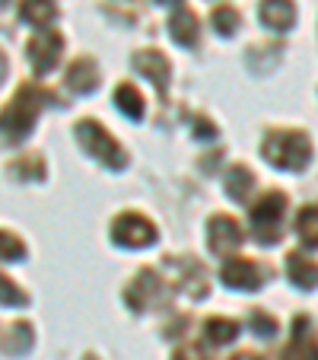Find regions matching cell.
<instances>
[{"mask_svg":"<svg viewBox=\"0 0 318 360\" xmlns=\"http://www.w3.org/2000/svg\"><path fill=\"white\" fill-rule=\"evenodd\" d=\"M39 93L35 89H20V96H16L13 102H10L7 109H4V115H0V134L13 137V141H20V137L29 134V128H32L35 115H39Z\"/></svg>","mask_w":318,"mask_h":360,"instance_id":"6da1fadb","label":"cell"},{"mask_svg":"<svg viewBox=\"0 0 318 360\" xmlns=\"http://www.w3.org/2000/svg\"><path fill=\"white\" fill-rule=\"evenodd\" d=\"M264 157L271 160V163L284 166V169H303L309 163V141L303 134H274L271 141H264Z\"/></svg>","mask_w":318,"mask_h":360,"instance_id":"7a4b0ae2","label":"cell"},{"mask_svg":"<svg viewBox=\"0 0 318 360\" xmlns=\"http://www.w3.org/2000/svg\"><path fill=\"white\" fill-rule=\"evenodd\" d=\"M77 134H80V141H83V147L93 153V157H99V160H105L109 166H118L121 169L124 166V157H121V147H118L115 141H112L105 131L99 128L95 122H83L80 128H77Z\"/></svg>","mask_w":318,"mask_h":360,"instance_id":"3957f363","label":"cell"},{"mask_svg":"<svg viewBox=\"0 0 318 360\" xmlns=\"http://www.w3.org/2000/svg\"><path fill=\"white\" fill-rule=\"evenodd\" d=\"M112 236H115V243H121V245H150L156 239V233L143 217L128 214V217H121L115 224V233H112Z\"/></svg>","mask_w":318,"mask_h":360,"instance_id":"277c9868","label":"cell"},{"mask_svg":"<svg viewBox=\"0 0 318 360\" xmlns=\"http://www.w3.org/2000/svg\"><path fill=\"white\" fill-rule=\"evenodd\" d=\"M58 48H61V39L58 35H48L45 41H32V64L45 74V70H51L55 68V61H58Z\"/></svg>","mask_w":318,"mask_h":360,"instance_id":"5b68a950","label":"cell"},{"mask_svg":"<svg viewBox=\"0 0 318 360\" xmlns=\"http://www.w3.org/2000/svg\"><path fill=\"white\" fill-rule=\"evenodd\" d=\"M210 243L217 252H226V249H236L239 243V230L230 217H217L213 220V233H210Z\"/></svg>","mask_w":318,"mask_h":360,"instance_id":"8992f818","label":"cell"},{"mask_svg":"<svg viewBox=\"0 0 318 360\" xmlns=\"http://www.w3.org/2000/svg\"><path fill=\"white\" fill-rule=\"evenodd\" d=\"M223 281L232 287H258V268L251 262H232L223 271Z\"/></svg>","mask_w":318,"mask_h":360,"instance_id":"52a82bcc","label":"cell"},{"mask_svg":"<svg viewBox=\"0 0 318 360\" xmlns=\"http://www.w3.org/2000/svg\"><path fill=\"white\" fill-rule=\"evenodd\" d=\"M20 16L35 22V26H45V22H51V16H55V4H51V0H22Z\"/></svg>","mask_w":318,"mask_h":360,"instance_id":"ba28073f","label":"cell"},{"mask_svg":"<svg viewBox=\"0 0 318 360\" xmlns=\"http://www.w3.org/2000/svg\"><path fill=\"white\" fill-rule=\"evenodd\" d=\"M261 13L274 29H286L290 26V20H293V7L286 4V0H267Z\"/></svg>","mask_w":318,"mask_h":360,"instance_id":"9c48e42d","label":"cell"},{"mask_svg":"<svg viewBox=\"0 0 318 360\" xmlns=\"http://www.w3.org/2000/svg\"><path fill=\"white\" fill-rule=\"evenodd\" d=\"M290 274L299 287H312L318 281V265L305 262L303 255H290Z\"/></svg>","mask_w":318,"mask_h":360,"instance_id":"30bf717a","label":"cell"},{"mask_svg":"<svg viewBox=\"0 0 318 360\" xmlns=\"http://www.w3.org/2000/svg\"><path fill=\"white\" fill-rule=\"evenodd\" d=\"M67 83H70L74 89H80V93L93 89V86H95V70H93V64H89V61H77L74 68H70Z\"/></svg>","mask_w":318,"mask_h":360,"instance_id":"8fae6325","label":"cell"},{"mask_svg":"<svg viewBox=\"0 0 318 360\" xmlns=\"http://www.w3.org/2000/svg\"><path fill=\"white\" fill-rule=\"evenodd\" d=\"M299 236H303L305 245H318V207H305L296 220Z\"/></svg>","mask_w":318,"mask_h":360,"instance_id":"7c38bea8","label":"cell"},{"mask_svg":"<svg viewBox=\"0 0 318 360\" xmlns=\"http://www.w3.org/2000/svg\"><path fill=\"white\" fill-rule=\"evenodd\" d=\"M239 332L236 322H226V319H210L207 322V338L213 341V345H226V341H232Z\"/></svg>","mask_w":318,"mask_h":360,"instance_id":"4fadbf2b","label":"cell"},{"mask_svg":"<svg viewBox=\"0 0 318 360\" xmlns=\"http://www.w3.org/2000/svg\"><path fill=\"white\" fill-rule=\"evenodd\" d=\"M115 99H118V105H121V109L128 112L131 118H140V115H143V99L137 96V89H134V86H121V89H118Z\"/></svg>","mask_w":318,"mask_h":360,"instance_id":"5bb4252c","label":"cell"},{"mask_svg":"<svg viewBox=\"0 0 318 360\" xmlns=\"http://www.w3.org/2000/svg\"><path fill=\"white\" fill-rule=\"evenodd\" d=\"M22 243L13 236V233H4L0 230V262H13V259H22Z\"/></svg>","mask_w":318,"mask_h":360,"instance_id":"9a60e30c","label":"cell"},{"mask_svg":"<svg viewBox=\"0 0 318 360\" xmlns=\"http://www.w3.org/2000/svg\"><path fill=\"white\" fill-rule=\"evenodd\" d=\"M16 335H10V351L13 354H22L29 345H32V328L29 326H20V328H13Z\"/></svg>","mask_w":318,"mask_h":360,"instance_id":"2e32d148","label":"cell"},{"mask_svg":"<svg viewBox=\"0 0 318 360\" xmlns=\"http://www.w3.org/2000/svg\"><path fill=\"white\" fill-rule=\"evenodd\" d=\"M0 303H26V297H22V293L16 290L13 281L0 278Z\"/></svg>","mask_w":318,"mask_h":360,"instance_id":"e0dca14e","label":"cell"},{"mask_svg":"<svg viewBox=\"0 0 318 360\" xmlns=\"http://www.w3.org/2000/svg\"><path fill=\"white\" fill-rule=\"evenodd\" d=\"M175 360H207L201 351H194V347H185V351L175 354Z\"/></svg>","mask_w":318,"mask_h":360,"instance_id":"ac0fdd59","label":"cell"},{"mask_svg":"<svg viewBox=\"0 0 318 360\" xmlns=\"http://www.w3.org/2000/svg\"><path fill=\"white\" fill-rule=\"evenodd\" d=\"M232 360H258V357H255V354H236Z\"/></svg>","mask_w":318,"mask_h":360,"instance_id":"d6986e66","label":"cell"},{"mask_svg":"<svg viewBox=\"0 0 318 360\" xmlns=\"http://www.w3.org/2000/svg\"><path fill=\"white\" fill-rule=\"evenodd\" d=\"M0 7H4V0H0Z\"/></svg>","mask_w":318,"mask_h":360,"instance_id":"ffe728a7","label":"cell"}]
</instances>
